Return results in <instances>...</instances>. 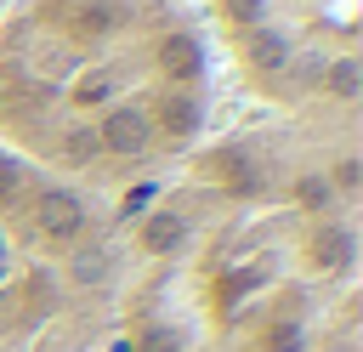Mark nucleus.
<instances>
[{
	"instance_id": "obj_2",
	"label": "nucleus",
	"mask_w": 363,
	"mask_h": 352,
	"mask_svg": "<svg viewBox=\"0 0 363 352\" xmlns=\"http://www.w3.org/2000/svg\"><path fill=\"white\" fill-rule=\"evenodd\" d=\"M221 62L193 0H11L0 11V142L96 193L136 199L210 142Z\"/></svg>"
},
{
	"instance_id": "obj_4",
	"label": "nucleus",
	"mask_w": 363,
	"mask_h": 352,
	"mask_svg": "<svg viewBox=\"0 0 363 352\" xmlns=\"http://www.w3.org/2000/svg\"><path fill=\"white\" fill-rule=\"evenodd\" d=\"M216 57L284 125L357 131V0H193Z\"/></svg>"
},
{
	"instance_id": "obj_1",
	"label": "nucleus",
	"mask_w": 363,
	"mask_h": 352,
	"mask_svg": "<svg viewBox=\"0 0 363 352\" xmlns=\"http://www.w3.org/2000/svg\"><path fill=\"white\" fill-rule=\"evenodd\" d=\"M125 352H357L352 136H210L119 216Z\"/></svg>"
},
{
	"instance_id": "obj_3",
	"label": "nucleus",
	"mask_w": 363,
	"mask_h": 352,
	"mask_svg": "<svg viewBox=\"0 0 363 352\" xmlns=\"http://www.w3.org/2000/svg\"><path fill=\"white\" fill-rule=\"evenodd\" d=\"M119 307V210L0 142V352H102Z\"/></svg>"
}]
</instances>
